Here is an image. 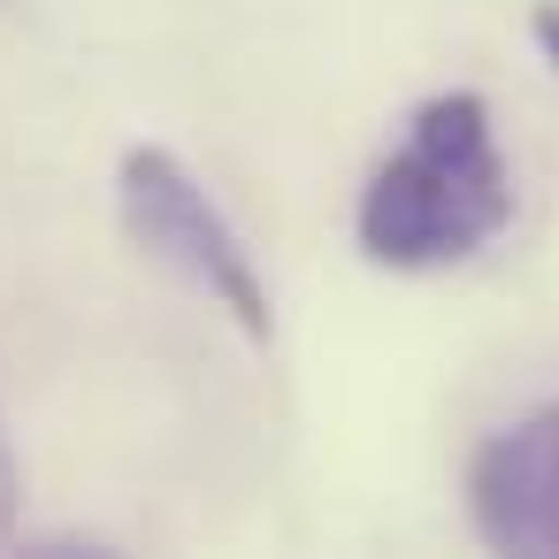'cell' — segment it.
<instances>
[{
	"instance_id": "obj_1",
	"label": "cell",
	"mask_w": 559,
	"mask_h": 559,
	"mask_svg": "<svg viewBox=\"0 0 559 559\" xmlns=\"http://www.w3.org/2000/svg\"><path fill=\"white\" fill-rule=\"evenodd\" d=\"M513 223V162L483 93H437L406 116V139L376 162L353 207V238L376 269L429 276L475 261Z\"/></svg>"
},
{
	"instance_id": "obj_2",
	"label": "cell",
	"mask_w": 559,
	"mask_h": 559,
	"mask_svg": "<svg viewBox=\"0 0 559 559\" xmlns=\"http://www.w3.org/2000/svg\"><path fill=\"white\" fill-rule=\"evenodd\" d=\"M116 207H123V230L169 261L192 292H207V307H223L253 345H269L276 314H269V284L246 253V238L230 230V215L200 192V177L169 154V146H131L123 169H116Z\"/></svg>"
},
{
	"instance_id": "obj_3",
	"label": "cell",
	"mask_w": 559,
	"mask_h": 559,
	"mask_svg": "<svg viewBox=\"0 0 559 559\" xmlns=\"http://www.w3.org/2000/svg\"><path fill=\"white\" fill-rule=\"evenodd\" d=\"M467 521L490 551L559 559V399L490 429L467 460Z\"/></svg>"
},
{
	"instance_id": "obj_4",
	"label": "cell",
	"mask_w": 559,
	"mask_h": 559,
	"mask_svg": "<svg viewBox=\"0 0 559 559\" xmlns=\"http://www.w3.org/2000/svg\"><path fill=\"white\" fill-rule=\"evenodd\" d=\"M16 513H24V467L9 452V429H0V544L16 536Z\"/></svg>"
},
{
	"instance_id": "obj_5",
	"label": "cell",
	"mask_w": 559,
	"mask_h": 559,
	"mask_svg": "<svg viewBox=\"0 0 559 559\" xmlns=\"http://www.w3.org/2000/svg\"><path fill=\"white\" fill-rule=\"evenodd\" d=\"M536 47H544V62L559 70V9H536Z\"/></svg>"
}]
</instances>
